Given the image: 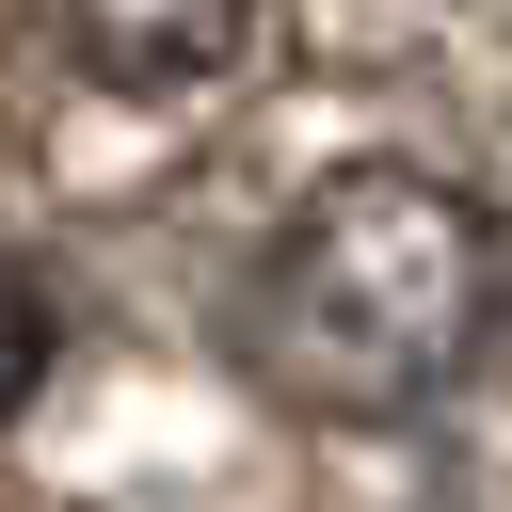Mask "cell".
<instances>
[{
	"instance_id": "obj_1",
	"label": "cell",
	"mask_w": 512,
	"mask_h": 512,
	"mask_svg": "<svg viewBox=\"0 0 512 512\" xmlns=\"http://www.w3.org/2000/svg\"><path fill=\"white\" fill-rule=\"evenodd\" d=\"M496 336H512V224L432 160L304 176L224 304L240 384L304 432H416L496 368Z\"/></svg>"
},
{
	"instance_id": "obj_2",
	"label": "cell",
	"mask_w": 512,
	"mask_h": 512,
	"mask_svg": "<svg viewBox=\"0 0 512 512\" xmlns=\"http://www.w3.org/2000/svg\"><path fill=\"white\" fill-rule=\"evenodd\" d=\"M64 48L112 96H208L256 48V0H64Z\"/></svg>"
},
{
	"instance_id": "obj_3",
	"label": "cell",
	"mask_w": 512,
	"mask_h": 512,
	"mask_svg": "<svg viewBox=\"0 0 512 512\" xmlns=\"http://www.w3.org/2000/svg\"><path fill=\"white\" fill-rule=\"evenodd\" d=\"M48 368H64V288L32 256H0V432L48 400Z\"/></svg>"
}]
</instances>
